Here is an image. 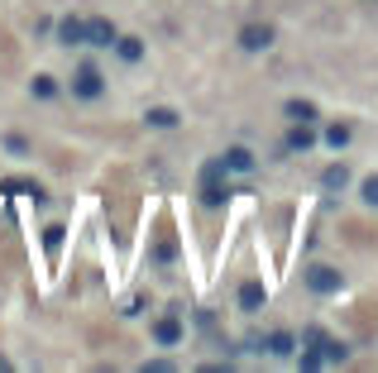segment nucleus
I'll use <instances>...</instances> for the list:
<instances>
[{
    "mask_svg": "<svg viewBox=\"0 0 378 373\" xmlns=\"http://www.w3.org/2000/svg\"><path fill=\"white\" fill-rule=\"evenodd\" d=\"M306 283H311V292H321V297L340 292V273H335V268H325V264L311 268V273H306Z\"/></svg>",
    "mask_w": 378,
    "mask_h": 373,
    "instance_id": "f257e3e1",
    "label": "nucleus"
},
{
    "mask_svg": "<svg viewBox=\"0 0 378 373\" xmlns=\"http://www.w3.org/2000/svg\"><path fill=\"white\" fill-rule=\"evenodd\" d=\"M0 196H34V201H43V186L34 182V177H5L0 182Z\"/></svg>",
    "mask_w": 378,
    "mask_h": 373,
    "instance_id": "f03ea898",
    "label": "nucleus"
},
{
    "mask_svg": "<svg viewBox=\"0 0 378 373\" xmlns=\"http://www.w3.org/2000/svg\"><path fill=\"white\" fill-rule=\"evenodd\" d=\"M72 91L86 96V101H91V96H101V72H96V67H81L77 77H72Z\"/></svg>",
    "mask_w": 378,
    "mask_h": 373,
    "instance_id": "7ed1b4c3",
    "label": "nucleus"
},
{
    "mask_svg": "<svg viewBox=\"0 0 378 373\" xmlns=\"http://www.w3.org/2000/svg\"><path fill=\"white\" fill-rule=\"evenodd\" d=\"M154 340H158V345H177V340H182V320L177 316L154 320Z\"/></svg>",
    "mask_w": 378,
    "mask_h": 373,
    "instance_id": "20e7f679",
    "label": "nucleus"
},
{
    "mask_svg": "<svg viewBox=\"0 0 378 373\" xmlns=\"http://www.w3.org/2000/svg\"><path fill=\"white\" fill-rule=\"evenodd\" d=\"M240 43L249 48V53H259V48H269V43H273V29H269V25H249V29L240 34Z\"/></svg>",
    "mask_w": 378,
    "mask_h": 373,
    "instance_id": "39448f33",
    "label": "nucleus"
},
{
    "mask_svg": "<svg viewBox=\"0 0 378 373\" xmlns=\"http://www.w3.org/2000/svg\"><path fill=\"white\" fill-rule=\"evenodd\" d=\"M86 43L110 48V43H115V25H110V20H91V25H86Z\"/></svg>",
    "mask_w": 378,
    "mask_h": 373,
    "instance_id": "423d86ee",
    "label": "nucleus"
},
{
    "mask_svg": "<svg viewBox=\"0 0 378 373\" xmlns=\"http://www.w3.org/2000/svg\"><path fill=\"white\" fill-rule=\"evenodd\" d=\"M264 301H269L264 283H244V287H240V306H244V311H259Z\"/></svg>",
    "mask_w": 378,
    "mask_h": 373,
    "instance_id": "0eeeda50",
    "label": "nucleus"
},
{
    "mask_svg": "<svg viewBox=\"0 0 378 373\" xmlns=\"http://www.w3.org/2000/svg\"><path fill=\"white\" fill-rule=\"evenodd\" d=\"M220 163H225V172H249V168H254V154H249V149H230Z\"/></svg>",
    "mask_w": 378,
    "mask_h": 373,
    "instance_id": "6e6552de",
    "label": "nucleus"
},
{
    "mask_svg": "<svg viewBox=\"0 0 378 373\" xmlns=\"http://www.w3.org/2000/svg\"><path fill=\"white\" fill-rule=\"evenodd\" d=\"M58 39H62V43H86V25H81V20H62V25H58Z\"/></svg>",
    "mask_w": 378,
    "mask_h": 373,
    "instance_id": "1a4fd4ad",
    "label": "nucleus"
},
{
    "mask_svg": "<svg viewBox=\"0 0 378 373\" xmlns=\"http://www.w3.org/2000/svg\"><path fill=\"white\" fill-rule=\"evenodd\" d=\"M316 349H321V364H345L350 359V349L340 345V340H321Z\"/></svg>",
    "mask_w": 378,
    "mask_h": 373,
    "instance_id": "9d476101",
    "label": "nucleus"
},
{
    "mask_svg": "<svg viewBox=\"0 0 378 373\" xmlns=\"http://www.w3.org/2000/svg\"><path fill=\"white\" fill-rule=\"evenodd\" d=\"M288 120H297V125H311V120H316V106H311V101H288Z\"/></svg>",
    "mask_w": 378,
    "mask_h": 373,
    "instance_id": "9b49d317",
    "label": "nucleus"
},
{
    "mask_svg": "<svg viewBox=\"0 0 378 373\" xmlns=\"http://www.w3.org/2000/svg\"><path fill=\"white\" fill-rule=\"evenodd\" d=\"M115 53L125 57V62H139V57H144V43H139V39H115Z\"/></svg>",
    "mask_w": 378,
    "mask_h": 373,
    "instance_id": "f8f14e48",
    "label": "nucleus"
},
{
    "mask_svg": "<svg viewBox=\"0 0 378 373\" xmlns=\"http://www.w3.org/2000/svg\"><path fill=\"white\" fill-rule=\"evenodd\" d=\"M311 144H316V134L306 130V125H297V130L288 134V149H297V154H306V149H311Z\"/></svg>",
    "mask_w": 378,
    "mask_h": 373,
    "instance_id": "ddd939ff",
    "label": "nucleus"
},
{
    "mask_svg": "<svg viewBox=\"0 0 378 373\" xmlns=\"http://www.w3.org/2000/svg\"><path fill=\"white\" fill-rule=\"evenodd\" d=\"M292 345H297V340H292L288 330H273L269 335V354H292Z\"/></svg>",
    "mask_w": 378,
    "mask_h": 373,
    "instance_id": "4468645a",
    "label": "nucleus"
},
{
    "mask_svg": "<svg viewBox=\"0 0 378 373\" xmlns=\"http://www.w3.org/2000/svg\"><path fill=\"white\" fill-rule=\"evenodd\" d=\"M149 125H154V130H173V125H177V115H173L168 106H158V110H149Z\"/></svg>",
    "mask_w": 378,
    "mask_h": 373,
    "instance_id": "2eb2a0df",
    "label": "nucleus"
},
{
    "mask_svg": "<svg viewBox=\"0 0 378 373\" xmlns=\"http://www.w3.org/2000/svg\"><path fill=\"white\" fill-rule=\"evenodd\" d=\"M325 144H330V149H345V144H350V125H330V130H325Z\"/></svg>",
    "mask_w": 378,
    "mask_h": 373,
    "instance_id": "dca6fc26",
    "label": "nucleus"
},
{
    "mask_svg": "<svg viewBox=\"0 0 378 373\" xmlns=\"http://www.w3.org/2000/svg\"><path fill=\"white\" fill-rule=\"evenodd\" d=\"M225 196H230V191H225L220 182H206V191H201V201H206V206H225Z\"/></svg>",
    "mask_w": 378,
    "mask_h": 373,
    "instance_id": "f3484780",
    "label": "nucleus"
},
{
    "mask_svg": "<svg viewBox=\"0 0 378 373\" xmlns=\"http://www.w3.org/2000/svg\"><path fill=\"white\" fill-rule=\"evenodd\" d=\"M345 182H350V172H345L340 163H335V168H325V186H330V191H340Z\"/></svg>",
    "mask_w": 378,
    "mask_h": 373,
    "instance_id": "a211bd4d",
    "label": "nucleus"
},
{
    "mask_svg": "<svg viewBox=\"0 0 378 373\" xmlns=\"http://www.w3.org/2000/svg\"><path fill=\"white\" fill-rule=\"evenodd\" d=\"M53 91H58L53 77H34V96H53Z\"/></svg>",
    "mask_w": 378,
    "mask_h": 373,
    "instance_id": "6ab92c4d",
    "label": "nucleus"
},
{
    "mask_svg": "<svg viewBox=\"0 0 378 373\" xmlns=\"http://www.w3.org/2000/svg\"><path fill=\"white\" fill-rule=\"evenodd\" d=\"M62 235H67L62 225H48V230H43V244H48V249H58V244H62Z\"/></svg>",
    "mask_w": 378,
    "mask_h": 373,
    "instance_id": "aec40b11",
    "label": "nucleus"
},
{
    "mask_svg": "<svg viewBox=\"0 0 378 373\" xmlns=\"http://www.w3.org/2000/svg\"><path fill=\"white\" fill-rule=\"evenodd\" d=\"M364 201H369V206H378V177H369V182H364Z\"/></svg>",
    "mask_w": 378,
    "mask_h": 373,
    "instance_id": "412c9836",
    "label": "nucleus"
}]
</instances>
